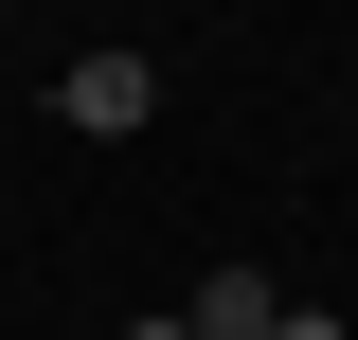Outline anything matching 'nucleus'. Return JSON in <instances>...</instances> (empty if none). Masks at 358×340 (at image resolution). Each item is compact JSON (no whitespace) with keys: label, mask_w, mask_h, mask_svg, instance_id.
Segmentation results:
<instances>
[{"label":"nucleus","mask_w":358,"mask_h":340,"mask_svg":"<svg viewBox=\"0 0 358 340\" xmlns=\"http://www.w3.org/2000/svg\"><path fill=\"white\" fill-rule=\"evenodd\" d=\"M126 340H197V323H179V304H162V323H126Z\"/></svg>","instance_id":"4"},{"label":"nucleus","mask_w":358,"mask_h":340,"mask_svg":"<svg viewBox=\"0 0 358 340\" xmlns=\"http://www.w3.org/2000/svg\"><path fill=\"white\" fill-rule=\"evenodd\" d=\"M179 323H197V340H268V323H287V287H251V269H215V287L179 304Z\"/></svg>","instance_id":"2"},{"label":"nucleus","mask_w":358,"mask_h":340,"mask_svg":"<svg viewBox=\"0 0 358 340\" xmlns=\"http://www.w3.org/2000/svg\"><path fill=\"white\" fill-rule=\"evenodd\" d=\"M268 340H358V323H322V304H287V323H268Z\"/></svg>","instance_id":"3"},{"label":"nucleus","mask_w":358,"mask_h":340,"mask_svg":"<svg viewBox=\"0 0 358 340\" xmlns=\"http://www.w3.org/2000/svg\"><path fill=\"white\" fill-rule=\"evenodd\" d=\"M143 108H162V72H143L126 36H108V54H72V72H54V126H72V143H126Z\"/></svg>","instance_id":"1"}]
</instances>
